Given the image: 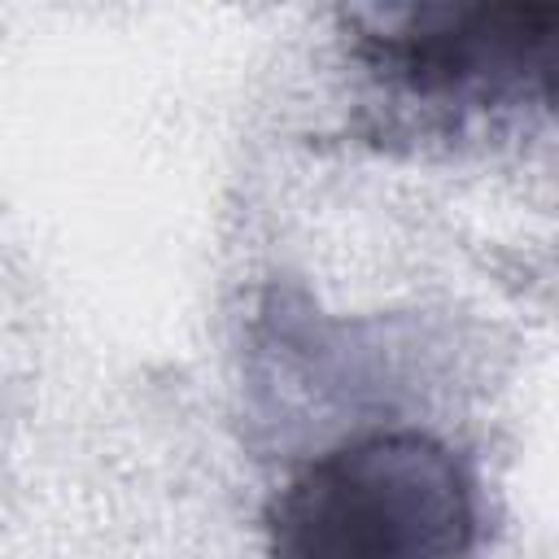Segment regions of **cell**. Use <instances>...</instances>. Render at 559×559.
Instances as JSON below:
<instances>
[{
    "instance_id": "6da1fadb",
    "label": "cell",
    "mask_w": 559,
    "mask_h": 559,
    "mask_svg": "<svg viewBox=\"0 0 559 559\" xmlns=\"http://www.w3.org/2000/svg\"><path fill=\"white\" fill-rule=\"evenodd\" d=\"M476 480L419 428L349 437L271 498V559H472Z\"/></svg>"
},
{
    "instance_id": "7a4b0ae2",
    "label": "cell",
    "mask_w": 559,
    "mask_h": 559,
    "mask_svg": "<svg viewBox=\"0 0 559 559\" xmlns=\"http://www.w3.org/2000/svg\"><path fill=\"white\" fill-rule=\"evenodd\" d=\"M550 4H406L354 17V48L384 92L459 114L550 100Z\"/></svg>"
}]
</instances>
